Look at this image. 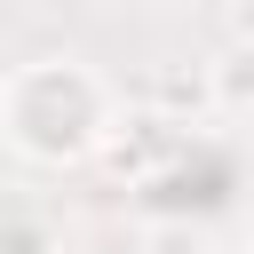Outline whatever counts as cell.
Returning a JSON list of instances; mask_svg holds the SVG:
<instances>
[{"mask_svg": "<svg viewBox=\"0 0 254 254\" xmlns=\"http://www.w3.org/2000/svg\"><path fill=\"white\" fill-rule=\"evenodd\" d=\"M230 24H238V40H254V0H238V16H230Z\"/></svg>", "mask_w": 254, "mask_h": 254, "instance_id": "4", "label": "cell"}, {"mask_svg": "<svg viewBox=\"0 0 254 254\" xmlns=\"http://www.w3.org/2000/svg\"><path fill=\"white\" fill-rule=\"evenodd\" d=\"M8 135L32 159H79L103 135V95L79 64H32L8 79Z\"/></svg>", "mask_w": 254, "mask_h": 254, "instance_id": "1", "label": "cell"}, {"mask_svg": "<svg viewBox=\"0 0 254 254\" xmlns=\"http://www.w3.org/2000/svg\"><path fill=\"white\" fill-rule=\"evenodd\" d=\"M214 95H222L230 111H254V40H238V48L214 64Z\"/></svg>", "mask_w": 254, "mask_h": 254, "instance_id": "2", "label": "cell"}, {"mask_svg": "<svg viewBox=\"0 0 254 254\" xmlns=\"http://www.w3.org/2000/svg\"><path fill=\"white\" fill-rule=\"evenodd\" d=\"M0 254H56V238H48L40 222H8V230H0Z\"/></svg>", "mask_w": 254, "mask_h": 254, "instance_id": "3", "label": "cell"}]
</instances>
